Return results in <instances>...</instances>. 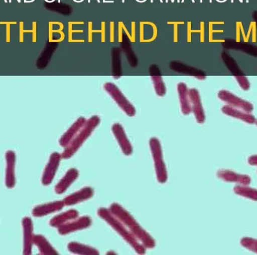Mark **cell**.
Listing matches in <instances>:
<instances>
[{"label":"cell","mask_w":257,"mask_h":255,"mask_svg":"<svg viewBox=\"0 0 257 255\" xmlns=\"http://www.w3.org/2000/svg\"><path fill=\"white\" fill-rule=\"evenodd\" d=\"M98 215L101 218L106 221L116 232L120 234L122 237L124 239L127 243L130 244L133 249L136 251L139 254H144L145 253L146 248L139 243L136 237L133 236V233L130 232V230L126 228V226L122 224L120 221L117 219L110 212L109 209L106 208H99L97 211Z\"/></svg>","instance_id":"obj_1"},{"label":"cell","mask_w":257,"mask_h":255,"mask_svg":"<svg viewBox=\"0 0 257 255\" xmlns=\"http://www.w3.org/2000/svg\"><path fill=\"white\" fill-rule=\"evenodd\" d=\"M100 123V118L98 116H93L86 121L79 132L74 137L70 143L66 146L62 157L64 158H71L80 147L82 146L85 140L91 135L96 128Z\"/></svg>","instance_id":"obj_2"},{"label":"cell","mask_w":257,"mask_h":255,"mask_svg":"<svg viewBox=\"0 0 257 255\" xmlns=\"http://www.w3.org/2000/svg\"><path fill=\"white\" fill-rule=\"evenodd\" d=\"M150 148L155 164L156 175L157 179L160 183H165L168 179L167 170L166 164L163 160V150L161 143L157 137L150 139Z\"/></svg>","instance_id":"obj_3"},{"label":"cell","mask_w":257,"mask_h":255,"mask_svg":"<svg viewBox=\"0 0 257 255\" xmlns=\"http://www.w3.org/2000/svg\"><path fill=\"white\" fill-rule=\"evenodd\" d=\"M104 89L114 99L118 106L124 111L126 115L128 117H134L136 115V108L132 105L131 102L126 99V96L123 94L115 84L111 82L106 83L104 84Z\"/></svg>","instance_id":"obj_4"},{"label":"cell","mask_w":257,"mask_h":255,"mask_svg":"<svg viewBox=\"0 0 257 255\" xmlns=\"http://www.w3.org/2000/svg\"><path fill=\"white\" fill-rule=\"evenodd\" d=\"M217 96L220 100L226 102L228 105L232 108L242 110L243 111L247 113H250L253 111V105L250 102L238 97L227 90H220Z\"/></svg>","instance_id":"obj_5"},{"label":"cell","mask_w":257,"mask_h":255,"mask_svg":"<svg viewBox=\"0 0 257 255\" xmlns=\"http://www.w3.org/2000/svg\"><path fill=\"white\" fill-rule=\"evenodd\" d=\"M92 224L91 218L89 216H83L77 218L72 221H68L66 224H62L59 228V232L61 234L65 235L77 230H84L90 227Z\"/></svg>","instance_id":"obj_6"},{"label":"cell","mask_w":257,"mask_h":255,"mask_svg":"<svg viewBox=\"0 0 257 255\" xmlns=\"http://www.w3.org/2000/svg\"><path fill=\"white\" fill-rule=\"evenodd\" d=\"M109 211L111 213L117 218L118 221H120L122 224H124L128 229L131 228L133 226L139 224L133 218V215L128 212L127 210L122 207L119 203H113L110 206Z\"/></svg>","instance_id":"obj_7"},{"label":"cell","mask_w":257,"mask_h":255,"mask_svg":"<svg viewBox=\"0 0 257 255\" xmlns=\"http://www.w3.org/2000/svg\"><path fill=\"white\" fill-rule=\"evenodd\" d=\"M189 96H190L192 111L194 114L196 121L199 124H202L205 123V115L199 91L195 88L190 89L189 90Z\"/></svg>","instance_id":"obj_8"},{"label":"cell","mask_w":257,"mask_h":255,"mask_svg":"<svg viewBox=\"0 0 257 255\" xmlns=\"http://www.w3.org/2000/svg\"><path fill=\"white\" fill-rule=\"evenodd\" d=\"M217 177L225 182H235L242 185H249L251 183V178L248 175L239 174L229 170H219Z\"/></svg>","instance_id":"obj_9"},{"label":"cell","mask_w":257,"mask_h":255,"mask_svg":"<svg viewBox=\"0 0 257 255\" xmlns=\"http://www.w3.org/2000/svg\"><path fill=\"white\" fill-rule=\"evenodd\" d=\"M111 129H112V132L116 140H117L120 148H121L122 152L126 155H131L133 151V146L128 140L123 126L120 123H114Z\"/></svg>","instance_id":"obj_10"},{"label":"cell","mask_w":257,"mask_h":255,"mask_svg":"<svg viewBox=\"0 0 257 255\" xmlns=\"http://www.w3.org/2000/svg\"><path fill=\"white\" fill-rule=\"evenodd\" d=\"M169 67L172 70L178 72V73L190 75V76L194 77V78L199 80H205L206 78L202 71L198 70L196 68L190 67V66H187V65L184 64V63L179 61L171 62Z\"/></svg>","instance_id":"obj_11"},{"label":"cell","mask_w":257,"mask_h":255,"mask_svg":"<svg viewBox=\"0 0 257 255\" xmlns=\"http://www.w3.org/2000/svg\"><path fill=\"white\" fill-rule=\"evenodd\" d=\"M93 194H94V190L93 188L90 187H84L79 191L67 196L64 200L65 205L72 206V205L77 204L91 198Z\"/></svg>","instance_id":"obj_12"},{"label":"cell","mask_w":257,"mask_h":255,"mask_svg":"<svg viewBox=\"0 0 257 255\" xmlns=\"http://www.w3.org/2000/svg\"><path fill=\"white\" fill-rule=\"evenodd\" d=\"M130 230L137 240L142 242V245L145 248H153L155 247L156 242L154 238L146 230H144L139 224L132 227L130 228Z\"/></svg>","instance_id":"obj_13"},{"label":"cell","mask_w":257,"mask_h":255,"mask_svg":"<svg viewBox=\"0 0 257 255\" xmlns=\"http://www.w3.org/2000/svg\"><path fill=\"white\" fill-rule=\"evenodd\" d=\"M149 72L157 96L163 97L166 95V87L163 78H162L161 74H160V69L157 65H152L150 67Z\"/></svg>","instance_id":"obj_14"},{"label":"cell","mask_w":257,"mask_h":255,"mask_svg":"<svg viewBox=\"0 0 257 255\" xmlns=\"http://www.w3.org/2000/svg\"><path fill=\"white\" fill-rule=\"evenodd\" d=\"M222 111L223 114L229 117H233V118L238 119L244 123H248V124H253L256 123V118L254 116L250 114V113L245 112V111H239L237 108H232L229 105H225L222 108Z\"/></svg>","instance_id":"obj_15"},{"label":"cell","mask_w":257,"mask_h":255,"mask_svg":"<svg viewBox=\"0 0 257 255\" xmlns=\"http://www.w3.org/2000/svg\"><path fill=\"white\" fill-rule=\"evenodd\" d=\"M178 93L179 95L181 112L184 115H189L192 112L189 90L185 83L181 82L178 84Z\"/></svg>","instance_id":"obj_16"},{"label":"cell","mask_w":257,"mask_h":255,"mask_svg":"<svg viewBox=\"0 0 257 255\" xmlns=\"http://www.w3.org/2000/svg\"><path fill=\"white\" fill-rule=\"evenodd\" d=\"M86 119L84 117H79L76 122L73 123L72 126L69 128V129L65 133L64 135L62 137L60 140V144L63 146H67L69 143L73 140L74 137L77 135L81 128L85 124Z\"/></svg>","instance_id":"obj_17"},{"label":"cell","mask_w":257,"mask_h":255,"mask_svg":"<svg viewBox=\"0 0 257 255\" xmlns=\"http://www.w3.org/2000/svg\"><path fill=\"white\" fill-rule=\"evenodd\" d=\"M78 176H79V172H78L77 169L72 168L68 170L64 177L61 179V181L56 186V191H57V193L62 194L65 191H66V189L72 185V182L76 180Z\"/></svg>","instance_id":"obj_18"},{"label":"cell","mask_w":257,"mask_h":255,"mask_svg":"<svg viewBox=\"0 0 257 255\" xmlns=\"http://www.w3.org/2000/svg\"><path fill=\"white\" fill-rule=\"evenodd\" d=\"M68 248L71 252L73 254L82 255H98L99 251L93 247L84 244L78 243V242H70L68 245Z\"/></svg>","instance_id":"obj_19"},{"label":"cell","mask_w":257,"mask_h":255,"mask_svg":"<svg viewBox=\"0 0 257 255\" xmlns=\"http://www.w3.org/2000/svg\"><path fill=\"white\" fill-rule=\"evenodd\" d=\"M78 215H79V213H78V211L75 210V209H70V210L63 212V213L60 214V215H57V217L53 218L51 222V225L54 226V227L61 226L62 224L67 223L68 221H72V220L78 218Z\"/></svg>","instance_id":"obj_20"},{"label":"cell","mask_w":257,"mask_h":255,"mask_svg":"<svg viewBox=\"0 0 257 255\" xmlns=\"http://www.w3.org/2000/svg\"><path fill=\"white\" fill-rule=\"evenodd\" d=\"M60 155L58 153H54L51 155V161H50L49 164H48V168L46 170V173H45V182L46 183H50L52 180L53 177L55 174L56 170L58 167L60 161Z\"/></svg>","instance_id":"obj_21"},{"label":"cell","mask_w":257,"mask_h":255,"mask_svg":"<svg viewBox=\"0 0 257 255\" xmlns=\"http://www.w3.org/2000/svg\"><path fill=\"white\" fill-rule=\"evenodd\" d=\"M234 192L241 197L257 201V190L247 187V185H236L234 187Z\"/></svg>","instance_id":"obj_22"},{"label":"cell","mask_w":257,"mask_h":255,"mask_svg":"<svg viewBox=\"0 0 257 255\" xmlns=\"http://www.w3.org/2000/svg\"><path fill=\"white\" fill-rule=\"evenodd\" d=\"M113 77L118 79L121 76V63H120V51L119 48H113L112 51Z\"/></svg>","instance_id":"obj_23"},{"label":"cell","mask_w":257,"mask_h":255,"mask_svg":"<svg viewBox=\"0 0 257 255\" xmlns=\"http://www.w3.org/2000/svg\"><path fill=\"white\" fill-rule=\"evenodd\" d=\"M241 244L244 248L257 254V239L253 238L244 237L241 239Z\"/></svg>","instance_id":"obj_24"},{"label":"cell","mask_w":257,"mask_h":255,"mask_svg":"<svg viewBox=\"0 0 257 255\" xmlns=\"http://www.w3.org/2000/svg\"><path fill=\"white\" fill-rule=\"evenodd\" d=\"M123 45V49H124L125 53H126V57H127L128 61L130 62V65L133 67H136L137 65V59H136V54L133 52L132 50L131 46L130 43L126 42V43H122Z\"/></svg>","instance_id":"obj_25"},{"label":"cell","mask_w":257,"mask_h":255,"mask_svg":"<svg viewBox=\"0 0 257 255\" xmlns=\"http://www.w3.org/2000/svg\"><path fill=\"white\" fill-rule=\"evenodd\" d=\"M235 79L238 81V84H239L240 87L242 90H248L250 87V82H249L248 80L246 77L241 76V75H238V76H235Z\"/></svg>","instance_id":"obj_26"},{"label":"cell","mask_w":257,"mask_h":255,"mask_svg":"<svg viewBox=\"0 0 257 255\" xmlns=\"http://www.w3.org/2000/svg\"><path fill=\"white\" fill-rule=\"evenodd\" d=\"M247 162L250 165L257 166V155H253L249 157Z\"/></svg>","instance_id":"obj_27"},{"label":"cell","mask_w":257,"mask_h":255,"mask_svg":"<svg viewBox=\"0 0 257 255\" xmlns=\"http://www.w3.org/2000/svg\"><path fill=\"white\" fill-rule=\"evenodd\" d=\"M256 126H257V121H256Z\"/></svg>","instance_id":"obj_28"}]
</instances>
